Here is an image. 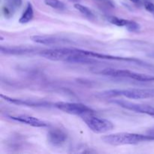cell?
I'll list each match as a JSON object with an SVG mask.
<instances>
[{"label":"cell","instance_id":"obj_1","mask_svg":"<svg viewBox=\"0 0 154 154\" xmlns=\"http://www.w3.org/2000/svg\"><path fill=\"white\" fill-rule=\"evenodd\" d=\"M102 140L105 144L112 146L135 145L141 142L154 141V137L150 135L118 132L105 135L102 137Z\"/></svg>","mask_w":154,"mask_h":154},{"label":"cell","instance_id":"obj_2","mask_svg":"<svg viewBox=\"0 0 154 154\" xmlns=\"http://www.w3.org/2000/svg\"><path fill=\"white\" fill-rule=\"evenodd\" d=\"M98 97L108 99V98L123 96L130 99H145L154 98V88H133L126 90H105L97 95Z\"/></svg>","mask_w":154,"mask_h":154},{"label":"cell","instance_id":"obj_3","mask_svg":"<svg viewBox=\"0 0 154 154\" xmlns=\"http://www.w3.org/2000/svg\"><path fill=\"white\" fill-rule=\"evenodd\" d=\"M41 57L52 61H64L71 63L78 55V50L75 48H54L42 51L39 53Z\"/></svg>","mask_w":154,"mask_h":154},{"label":"cell","instance_id":"obj_4","mask_svg":"<svg viewBox=\"0 0 154 154\" xmlns=\"http://www.w3.org/2000/svg\"><path fill=\"white\" fill-rule=\"evenodd\" d=\"M93 114H86L81 117L83 121L87 124L90 130L95 133L102 134L114 129V125L112 122L107 119L93 116Z\"/></svg>","mask_w":154,"mask_h":154},{"label":"cell","instance_id":"obj_5","mask_svg":"<svg viewBox=\"0 0 154 154\" xmlns=\"http://www.w3.org/2000/svg\"><path fill=\"white\" fill-rule=\"evenodd\" d=\"M54 106L57 108V109L66 113V114L81 116V117L86 115V114L94 113V111L91 108L81 103L58 102L54 103Z\"/></svg>","mask_w":154,"mask_h":154},{"label":"cell","instance_id":"obj_6","mask_svg":"<svg viewBox=\"0 0 154 154\" xmlns=\"http://www.w3.org/2000/svg\"><path fill=\"white\" fill-rule=\"evenodd\" d=\"M111 102L124 109L140 113V114H147L154 118V107L150 106V105L135 103V102H129V101L123 100V99H114L111 101Z\"/></svg>","mask_w":154,"mask_h":154},{"label":"cell","instance_id":"obj_7","mask_svg":"<svg viewBox=\"0 0 154 154\" xmlns=\"http://www.w3.org/2000/svg\"><path fill=\"white\" fill-rule=\"evenodd\" d=\"M82 53L85 54L86 56L89 57H92V58H96V59H102V60H117V61H125L129 62V63H138L139 65H147L142 62L141 60H138L135 58H129V57H117V56H112L109 55V54H100L98 52H93V51H85V50H81Z\"/></svg>","mask_w":154,"mask_h":154},{"label":"cell","instance_id":"obj_8","mask_svg":"<svg viewBox=\"0 0 154 154\" xmlns=\"http://www.w3.org/2000/svg\"><path fill=\"white\" fill-rule=\"evenodd\" d=\"M68 135L60 128H54L50 129L48 133V141L51 145L60 147L67 141Z\"/></svg>","mask_w":154,"mask_h":154},{"label":"cell","instance_id":"obj_9","mask_svg":"<svg viewBox=\"0 0 154 154\" xmlns=\"http://www.w3.org/2000/svg\"><path fill=\"white\" fill-rule=\"evenodd\" d=\"M9 119L14 121L19 122V123H24V124L29 125V126H33V127H47L48 126V123L44 120H40L37 117H32L28 115H10L8 116Z\"/></svg>","mask_w":154,"mask_h":154},{"label":"cell","instance_id":"obj_10","mask_svg":"<svg viewBox=\"0 0 154 154\" xmlns=\"http://www.w3.org/2000/svg\"><path fill=\"white\" fill-rule=\"evenodd\" d=\"M1 98L5 99L7 102L11 104L17 105H23V106H28V107H37V108H42V107H49L50 103L47 102H36V101L32 100H26V99H16V98H11L9 96L1 95Z\"/></svg>","mask_w":154,"mask_h":154},{"label":"cell","instance_id":"obj_11","mask_svg":"<svg viewBox=\"0 0 154 154\" xmlns=\"http://www.w3.org/2000/svg\"><path fill=\"white\" fill-rule=\"evenodd\" d=\"M108 20L113 25L120 27H126L129 31L133 32H138L141 28L138 23L133 20H130L123 19V18H119L117 17H110L108 18Z\"/></svg>","mask_w":154,"mask_h":154},{"label":"cell","instance_id":"obj_12","mask_svg":"<svg viewBox=\"0 0 154 154\" xmlns=\"http://www.w3.org/2000/svg\"><path fill=\"white\" fill-rule=\"evenodd\" d=\"M3 12L5 16L11 17L17 9L22 5V0H3Z\"/></svg>","mask_w":154,"mask_h":154},{"label":"cell","instance_id":"obj_13","mask_svg":"<svg viewBox=\"0 0 154 154\" xmlns=\"http://www.w3.org/2000/svg\"><path fill=\"white\" fill-rule=\"evenodd\" d=\"M31 40L35 43L45 45H55L60 42L59 39L56 38L48 35H33L31 37Z\"/></svg>","mask_w":154,"mask_h":154},{"label":"cell","instance_id":"obj_14","mask_svg":"<svg viewBox=\"0 0 154 154\" xmlns=\"http://www.w3.org/2000/svg\"><path fill=\"white\" fill-rule=\"evenodd\" d=\"M1 51V54H28V53H31L32 49L26 48H22V47H5L1 46L0 48Z\"/></svg>","mask_w":154,"mask_h":154},{"label":"cell","instance_id":"obj_15","mask_svg":"<svg viewBox=\"0 0 154 154\" xmlns=\"http://www.w3.org/2000/svg\"><path fill=\"white\" fill-rule=\"evenodd\" d=\"M34 17V9L30 2L27 3L26 9L19 19V23L21 24H26L32 21Z\"/></svg>","mask_w":154,"mask_h":154},{"label":"cell","instance_id":"obj_16","mask_svg":"<svg viewBox=\"0 0 154 154\" xmlns=\"http://www.w3.org/2000/svg\"><path fill=\"white\" fill-rule=\"evenodd\" d=\"M75 8L79 12H81L83 15H84L85 17H88L89 19L93 20L95 18V15L93 14V12L88 7L85 5H83L81 4H75Z\"/></svg>","mask_w":154,"mask_h":154},{"label":"cell","instance_id":"obj_17","mask_svg":"<svg viewBox=\"0 0 154 154\" xmlns=\"http://www.w3.org/2000/svg\"><path fill=\"white\" fill-rule=\"evenodd\" d=\"M45 3L48 6L57 10H64L66 9V5L63 2L60 0H45Z\"/></svg>","mask_w":154,"mask_h":154},{"label":"cell","instance_id":"obj_18","mask_svg":"<svg viewBox=\"0 0 154 154\" xmlns=\"http://www.w3.org/2000/svg\"><path fill=\"white\" fill-rule=\"evenodd\" d=\"M144 5L147 11L150 12V14L154 15V4L153 2L149 1H145L144 3Z\"/></svg>","mask_w":154,"mask_h":154},{"label":"cell","instance_id":"obj_19","mask_svg":"<svg viewBox=\"0 0 154 154\" xmlns=\"http://www.w3.org/2000/svg\"><path fill=\"white\" fill-rule=\"evenodd\" d=\"M147 135H151V136L154 137V127H152L150 128V129H149L147 131Z\"/></svg>","mask_w":154,"mask_h":154},{"label":"cell","instance_id":"obj_20","mask_svg":"<svg viewBox=\"0 0 154 154\" xmlns=\"http://www.w3.org/2000/svg\"><path fill=\"white\" fill-rule=\"evenodd\" d=\"M100 1H102V2H108V4L110 5H112L113 6V3L111 2L110 0H100Z\"/></svg>","mask_w":154,"mask_h":154},{"label":"cell","instance_id":"obj_21","mask_svg":"<svg viewBox=\"0 0 154 154\" xmlns=\"http://www.w3.org/2000/svg\"><path fill=\"white\" fill-rule=\"evenodd\" d=\"M129 1H131L132 2L135 3V4H138V3L140 2V0H129Z\"/></svg>","mask_w":154,"mask_h":154},{"label":"cell","instance_id":"obj_22","mask_svg":"<svg viewBox=\"0 0 154 154\" xmlns=\"http://www.w3.org/2000/svg\"><path fill=\"white\" fill-rule=\"evenodd\" d=\"M149 56H150V57H153V58H154V52L152 53V54H149Z\"/></svg>","mask_w":154,"mask_h":154},{"label":"cell","instance_id":"obj_23","mask_svg":"<svg viewBox=\"0 0 154 154\" xmlns=\"http://www.w3.org/2000/svg\"><path fill=\"white\" fill-rule=\"evenodd\" d=\"M73 1H77V0H73Z\"/></svg>","mask_w":154,"mask_h":154}]
</instances>
